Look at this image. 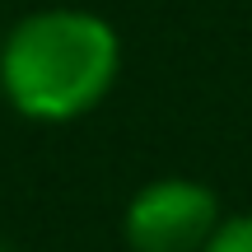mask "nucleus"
<instances>
[{
    "label": "nucleus",
    "mask_w": 252,
    "mask_h": 252,
    "mask_svg": "<svg viewBox=\"0 0 252 252\" xmlns=\"http://www.w3.org/2000/svg\"><path fill=\"white\" fill-rule=\"evenodd\" d=\"M122 65L117 33L84 9H42L0 47V89L33 122H70L98 108Z\"/></svg>",
    "instance_id": "1"
},
{
    "label": "nucleus",
    "mask_w": 252,
    "mask_h": 252,
    "mask_svg": "<svg viewBox=\"0 0 252 252\" xmlns=\"http://www.w3.org/2000/svg\"><path fill=\"white\" fill-rule=\"evenodd\" d=\"M122 229L135 252H201L220 229V201L201 182L163 178L131 196Z\"/></svg>",
    "instance_id": "2"
},
{
    "label": "nucleus",
    "mask_w": 252,
    "mask_h": 252,
    "mask_svg": "<svg viewBox=\"0 0 252 252\" xmlns=\"http://www.w3.org/2000/svg\"><path fill=\"white\" fill-rule=\"evenodd\" d=\"M201 252H252V215H238V220H224V224L210 234V243Z\"/></svg>",
    "instance_id": "3"
}]
</instances>
